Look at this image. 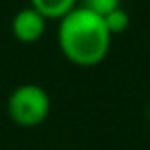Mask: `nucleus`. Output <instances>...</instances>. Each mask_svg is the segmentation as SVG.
<instances>
[{
    "label": "nucleus",
    "mask_w": 150,
    "mask_h": 150,
    "mask_svg": "<svg viewBox=\"0 0 150 150\" xmlns=\"http://www.w3.org/2000/svg\"><path fill=\"white\" fill-rule=\"evenodd\" d=\"M57 44L69 63L89 69L106 59L112 34L108 33L101 15L76 6L59 21Z\"/></svg>",
    "instance_id": "nucleus-1"
},
{
    "label": "nucleus",
    "mask_w": 150,
    "mask_h": 150,
    "mask_svg": "<svg viewBox=\"0 0 150 150\" xmlns=\"http://www.w3.org/2000/svg\"><path fill=\"white\" fill-rule=\"evenodd\" d=\"M8 116L21 127H36L44 124L51 110V99L42 86L21 84L10 93L6 103Z\"/></svg>",
    "instance_id": "nucleus-2"
},
{
    "label": "nucleus",
    "mask_w": 150,
    "mask_h": 150,
    "mask_svg": "<svg viewBox=\"0 0 150 150\" xmlns=\"http://www.w3.org/2000/svg\"><path fill=\"white\" fill-rule=\"evenodd\" d=\"M46 25L48 21L44 15H40L34 8L27 6L21 8L11 19V34L21 44H34L44 36Z\"/></svg>",
    "instance_id": "nucleus-3"
},
{
    "label": "nucleus",
    "mask_w": 150,
    "mask_h": 150,
    "mask_svg": "<svg viewBox=\"0 0 150 150\" xmlns=\"http://www.w3.org/2000/svg\"><path fill=\"white\" fill-rule=\"evenodd\" d=\"M30 8L44 15L46 21H61L78 6V0H29Z\"/></svg>",
    "instance_id": "nucleus-4"
},
{
    "label": "nucleus",
    "mask_w": 150,
    "mask_h": 150,
    "mask_svg": "<svg viewBox=\"0 0 150 150\" xmlns=\"http://www.w3.org/2000/svg\"><path fill=\"white\" fill-rule=\"evenodd\" d=\"M103 21H105L108 33L112 34V36H116V34H122L129 29L131 17H129V13L120 6V8H116V10H112L110 13H106L105 17H103Z\"/></svg>",
    "instance_id": "nucleus-5"
},
{
    "label": "nucleus",
    "mask_w": 150,
    "mask_h": 150,
    "mask_svg": "<svg viewBox=\"0 0 150 150\" xmlns=\"http://www.w3.org/2000/svg\"><path fill=\"white\" fill-rule=\"evenodd\" d=\"M78 6L105 17L106 13H110L112 10L122 6V0H78Z\"/></svg>",
    "instance_id": "nucleus-6"
},
{
    "label": "nucleus",
    "mask_w": 150,
    "mask_h": 150,
    "mask_svg": "<svg viewBox=\"0 0 150 150\" xmlns=\"http://www.w3.org/2000/svg\"><path fill=\"white\" fill-rule=\"evenodd\" d=\"M146 120L150 122V103H148V106H146Z\"/></svg>",
    "instance_id": "nucleus-7"
}]
</instances>
